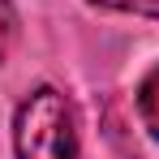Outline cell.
<instances>
[{"label":"cell","mask_w":159,"mask_h":159,"mask_svg":"<svg viewBox=\"0 0 159 159\" xmlns=\"http://www.w3.org/2000/svg\"><path fill=\"white\" fill-rule=\"evenodd\" d=\"M17 159H78V120L56 86L30 90L13 116Z\"/></svg>","instance_id":"1"},{"label":"cell","mask_w":159,"mask_h":159,"mask_svg":"<svg viewBox=\"0 0 159 159\" xmlns=\"http://www.w3.org/2000/svg\"><path fill=\"white\" fill-rule=\"evenodd\" d=\"M138 116H142V129L151 138H159V65L138 86Z\"/></svg>","instance_id":"2"},{"label":"cell","mask_w":159,"mask_h":159,"mask_svg":"<svg viewBox=\"0 0 159 159\" xmlns=\"http://www.w3.org/2000/svg\"><path fill=\"white\" fill-rule=\"evenodd\" d=\"M13 43H17V9L0 0V60L13 52Z\"/></svg>","instance_id":"3"},{"label":"cell","mask_w":159,"mask_h":159,"mask_svg":"<svg viewBox=\"0 0 159 159\" xmlns=\"http://www.w3.org/2000/svg\"><path fill=\"white\" fill-rule=\"evenodd\" d=\"M120 13H142V17H155L159 22V0H125Z\"/></svg>","instance_id":"4"}]
</instances>
